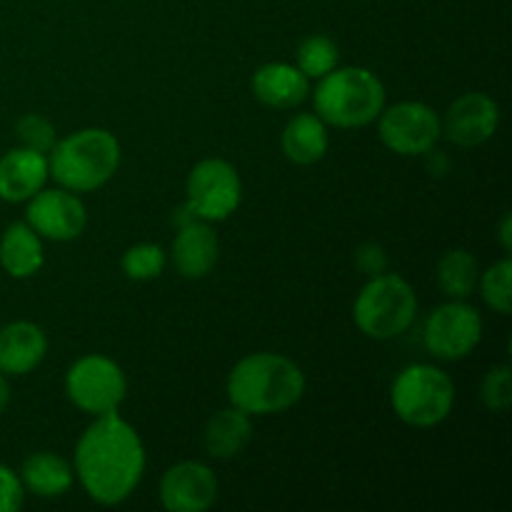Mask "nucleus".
Here are the masks:
<instances>
[{"label": "nucleus", "instance_id": "7c9ffc66", "mask_svg": "<svg viewBox=\"0 0 512 512\" xmlns=\"http://www.w3.org/2000/svg\"><path fill=\"white\" fill-rule=\"evenodd\" d=\"M8 405H10V383H8V375L0 373V415L5 413Z\"/></svg>", "mask_w": 512, "mask_h": 512}, {"label": "nucleus", "instance_id": "ddd939ff", "mask_svg": "<svg viewBox=\"0 0 512 512\" xmlns=\"http://www.w3.org/2000/svg\"><path fill=\"white\" fill-rule=\"evenodd\" d=\"M443 123V135L460 148H475L488 143L500 125V108L490 95L465 93L448 108Z\"/></svg>", "mask_w": 512, "mask_h": 512}, {"label": "nucleus", "instance_id": "bb28decb", "mask_svg": "<svg viewBox=\"0 0 512 512\" xmlns=\"http://www.w3.org/2000/svg\"><path fill=\"white\" fill-rule=\"evenodd\" d=\"M480 398L485 408L493 413H508L512 403V378L508 365H495L485 373L483 385H480Z\"/></svg>", "mask_w": 512, "mask_h": 512}, {"label": "nucleus", "instance_id": "a878e982", "mask_svg": "<svg viewBox=\"0 0 512 512\" xmlns=\"http://www.w3.org/2000/svg\"><path fill=\"white\" fill-rule=\"evenodd\" d=\"M15 133L23 148L35 150V153L48 155L53 150V145L58 143V135H55V125L48 118L38 113H28L18 120L15 125Z\"/></svg>", "mask_w": 512, "mask_h": 512}, {"label": "nucleus", "instance_id": "6ab92c4d", "mask_svg": "<svg viewBox=\"0 0 512 512\" xmlns=\"http://www.w3.org/2000/svg\"><path fill=\"white\" fill-rule=\"evenodd\" d=\"M250 440H253V418L235 405L218 410L208 420L203 433L205 450L218 460L238 458Z\"/></svg>", "mask_w": 512, "mask_h": 512}, {"label": "nucleus", "instance_id": "1a4fd4ad", "mask_svg": "<svg viewBox=\"0 0 512 512\" xmlns=\"http://www.w3.org/2000/svg\"><path fill=\"white\" fill-rule=\"evenodd\" d=\"M378 135L385 148L403 158L428 155L443 138L440 115L418 100L385 105L378 115Z\"/></svg>", "mask_w": 512, "mask_h": 512}, {"label": "nucleus", "instance_id": "a211bd4d", "mask_svg": "<svg viewBox=\"0 0 512 512\" xmlns=\"http://www.w3.org/2000/svg\"><path fill=\"white\" fill-rule=\"evenodd\" d=\"M45 263L43 238L28 223H13L0 238V268L15 280L33 278Z\"/></svg>", "mask_w": 512, "mask_h": 512}, {"label": "nucleus", "instance_id": "9b49d317", "mask_svg": "<svg viewBox=\"0 0 512 512\" xmlns=\"http://www.w3.org/2000/svg\"><path fill=\"white\" fill-rule=\"evenodd\" d=\"M25 223L45 240L68 243L85 230L88 213L78 193L65 188H43L28 200Z\"/></svg>", "mask_w": 512, "mask_h": 512}, {"label": "nucleus", "instance_id": "f257e3e1", "mask_svg": "<svg viewBox=\"0 0 512 512\" xmlns=\"http://www.w3.org/2000/svg\"><path fill=\"white\" fill-rule=\"evenodd\" d=\"M73 473L90 500L113 508L138 490L145 473V448L138 430L115 413L93 418L73 453Z\"/></svg>", "mask_w": 512, "mask_h": 512}, {"label": "nucleus", "instance_id": "aec40b11", "mask_svg": "<svg viewBox=\"0 0 512 512\" xmlns=\"http://www.w3.org/2000/svg\"><path fill=\"white\" fill-rule=\"evenodd\" d=\"M283 153L295 165H313L325 158L330 148L328 125L315 113H300L288 120L283 130Z\"/></svg>", "mask_w": 512, "mask_h": 512}, {"label": "nucleus", "instance_id": "c756f323", "mask_svg": "<svg viewBox=\"0 0 512 512\" xmlns=\"http://www.w3.org/2000/svg\"><path fill=\"white\" fill-rule=\"evenodd\" d=\"M510 230H512L510 215H503V220H500V233H498L503 250H510L512 248V233H510Z\"/></svg>", "mask_w": 512, "mask_h": 512}, {"label": "nucleus", "instance_id": "cd10ccee", "mask_svg": "<svg viewBox=\"0 0 512 512\" xmlns=\"http://www.w3.org/2000/svg\"><path fill=\"white\" fill-rule=\"evenodd\" d=\"M25 488L23 480L18 473L8 468V465H0V512H18L23 508Z\"/></svg>", "mask_w": 512, "mask_h": 512}, {"label": "nucleus", "instance_id": "5701e85b", "mask_svg": "<svg viewBox=\"0 0 512 512\" xmlns=\"http://www.w3.org/2000/svg\"><path fill=\"white\" fill-rule=\"evenodd\" d=\"M338 60L340 50L328 35H310L298 45V53H295V65L310 80H320L330 70L338 68Z\"/></svg>", "mask_w": 512, "mask_h": 512}, {"label": "nucleus", "instance_id": "39448f33", "mask_svg": "<svg viewBox=\"0 0 512 512\" xmlns=\"http://www.w3.org/2000/svg\"><path fill=\"white\" fill-rule=\"evenodd\" d=\"M418 313V295L413 285L398 273H380L368 278L353 303V320L365 338L393 340L413 325Z\"/></svg>", "mask_w": 512, "mask_h": 512}, {"label": "nucleus", "instance_id": "412c9836", "mask_svg": "<svg viewBox=\"0 0 512 512\" xmlns=\"http://www.w3.org/2000/svg\"><path fill=\"white\" fill-rule=\"evenodd\" d=\"M20 480L28 493L38 498H60L73 488V465L58 453H33L20 468Z\"/></svg>", "mask_w": 512, "mask_h": 512}, {"label": "nucleus", "instance_id": "423d86ee", "mask_svg": "<svg viewBox=\"0 0 512 512\" xmlns=\"http://www.w3.org/2000/svg\"><path fill=\"white\" fill-rule=\"evenodd\" d=\"M393 413L410 428H435L455 405V383L445 370L428 363L403 368L390 390Z\"/></svg>", "mask_w": 512, "mask_h": 512}, {"label": "nucleus", "instance_id": "9d476101", "mask_svg": "<svg viewBox=\"0 0 512 512\" xmlns=\"http://www.w3.org/2000/svg\"><path fill=\"white\" fill-rule=\"evenodd\" d=\"M425 348L438 360H463L483 340V315L465 300H450L425 320Z\"/></svg>", "mask_w": 512, "mask_h": 512}, {"label": "nucleus", "instance_id": "b1692460", "mask_svg": "<svg viewBox=\"0 0 512 512\" xmlns=\"http://www.w3.org/2000/svg\"><path fill=\"white\" fill-rule=\"evenodd\" d=\"M120 265H123V273L128 280L148 283V280H155L163 275L165 265H168V255H165V250L160 245L138 243L125 250Z\"/></svg>", "mask_w": 512, "mask_h": 512}, {"label": "nucleus", "instance_id": "f8f14e48", "mask_svg": "<svg viewBox=\"0 0 512 512\" xmlns=\"http://www.w3.org/2000/svg\"><path fill=\"white\" fill-rule=\"evenodd\" d=\"M218 498V478L198 460H183L160 478V503L170 512H205Z\"/></svg>", "mask_w": 512, "mask_h": 512}, {"label": "nucleus", "instance_id": "f3484780", "mask_svg": "<svg viewBox=\"0 0 512 512\" xmlns=\"http://www.w3.org/2000/svg\"><path fill=\"white\" fill-rule=\"evenodd\" d=\"M250 90L268 108L290 110L298 108L310 95V78L300 73L298 65L275 60V63H265L255 70Z\"/></svg>", "mask_w": 512, "mask_h": 512}, {"label": "nucleus", "instance_id": "c85d7f7f", "mask_svg": "<svg viewBox=\"0 0 512 512\" xmlns=\"http://www.w3.org/2000/svg\"><path fill=\"white\" fill-rule=\"evenodd\" d=\"M355 268L365 275V278H375V275L388 270V255L385 248L378 243H363L355 250Z\"/></svg>", "mask_w": 512, "mask_h": 512}, {"label": "nucleus", "instance_id": "dca6fc26", "mask_svg": "<svg viewBox=\"0 0 512 512\" xmlns=\"http://www.w3.org/2000/svg\"><path fill=\"white\" fill-rule=\"evenodd\" d=\"M220 243L215 230L205 220H190L180 225L173 240V265L183 278L200 280L213 273L218 263Z\"/></svg>", "mask_w": 512, "mask_h": 512}, {"label": "nucleus", "instance_id": "2eb2a0df", "mask_svg": "<svg viewBox=\"0 0 512 512\" xmlns=\"http://www.w3.org/2000/svg\"><path fill=\"white\" fill-rule=\"evenodd\" d=\"M50 178L48 155L30 148H13L0 158V200L28 203Z\"/></svg>", "mask_w": 512, "mask_h": 512}, {"label": "nucleus", "instance_id": "4be33fe9", "mask_svg": "<svg viewBox=\"0 0 512 512\" xmlns=\"http://www.w3.org/2000/svg\"><path fill=\"white\" fill-rule=\"evenodd\" d=\"M480 268L473 253L463 248H453L440 258L438 285L450 300H468L478 288Z\"/></svg>", "mask_w": 512, "mask_h": 512}, {"label": "nucleus", "instance_id": "7ed1b4c3", "mask_svg": "<svg viewBox=\"0 0 512 512\" xmlns=\"http://www.w3.org/2000/svg\"><path fill=\"white\" fill-rule=\"evenodd\" d=\"M120 168V143L110 130L83 128L58 140L48 153L50 178L73 193L103 188Z\"/></svg>", "mask_w": 512, "mask_h": 512}, {"label": "nucleus", "instance_id": "393cba45", "mask_svg": "<svg viewBox=\"0 0 512 512\" xmlns=\"http://www.w3.org/2000/svg\"><path fill=\"white\" fill-rule=\"evenodd\" d=\"M480 293L488 303L490 310L500 315H510L512 308V263L510 258H503L493 268L485 270L478 278Z\"/></svg>", "mask_w": 512, "mask_h": 512}, {"label": "nucleus", "instance_id": "0eeeda50", "mask_svg": "<svg viewBox=\"0 0 512 512\" xmlns=\"http://www.w3.org/2000/svg\"><path fill=\"white\" fill-rule=\"evenodd\" d=\"M65 395L83 413H115L128 395V380L123 368L105 355H83L75 360L65 375Z\"/></svg>", "mask_w": 512, "mask_h": 512}, {"label": "nucleus", "instance_id": "20e7f679", "mask_svg": "<svg viewBox=\"0 0 512 512\" xmlns=\"http://www.w3.org/2000/svg\"><path fill=\"white\" fill-rule=\"evenodd\" d=\"M315 115L333 128H365L385 108V85L373 70L350 65L335 68L313 90Z\"/></svg>", "mask_w": 512, "mask_h": 512}, {"label": "nucleus", "instance_id": "4468645a", "mask_svg": "<svg viewBox=\"0 0 512 512\" xmlns=\"http://www.w3.org/2000/svg\"><path fill=\"white\" fill-rule=\"evenodd\" d=\"M48 355V335L30 320H15L0 328V373L20 378L38 368Z\"/></svg>", "mask_w": 512, "mask_h": 512}, {"label": "nucleus", "instance_id": "6e6552de", "mask_svg": "<svg viewBox=\"0 0 512 512\" xmlns=\"http://www.w3.org/2000/svg\"><path fill=\"white\" fill-rule=\"evenodd\" d=\"M243 200V180L225 158H205L185 180V208L205 223L228 220Z\"/></svg>", "mask_w": 512, "mask_h": 512}, {"label": "nucleus", "instance_id": "f03ea898", "mask_svg": "<svg viewBox=\"0 0 512 512\" xmlns=\"http://www.w3.org/2000/svg\"><path fill=\"white\" fill-rule=\"evenodd\" d=\"M225 393L230 405L250 418L278 415L300 403L305 395V373L288 355L253 353L230 370Z\"/></svg>", "mask_w": 512, "mask_h": 512}]
</instances>
